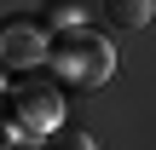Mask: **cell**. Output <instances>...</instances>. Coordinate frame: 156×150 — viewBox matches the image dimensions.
<instances>
[{
	"mask_svg": "<svg viewBox=\"0 0 156 150\" xmlns=\"http://www.w3.org/2000/svg\"><path fill=\"white\" fill-rule=\"evenodd\" d=\"M0 58L17 64V69L35 64V58H41V29H29V23H6V29H0Z\"/></svg>",
	"mask_w": 156,
	"mask_h": 150,
	"instance_id": "obj_1",
	"label": "cell"
},
{
	"mask_svg": "<svg viewBox=\"0 0 156 150\" xmlns=\"http://www.w3.org/2000/svg\"><path fill=\"white\" fill-rule=\"evenodd\" d=\"M156 0H104V23L110 29H145Z\"/></svg>",
	"mask_w": 156,
	"mask_h": 150,
	"instance_id": "obj_2",
	"label": "cell"
},
{
	"mask_svg": "<svg viewBox=\"0 0 156 150\" xmlns=\"http://www.w3.org/2000/svg\"><path fill=\"white\" fill-rule=\"evenodd\" d=\"M0 92H6V75H0Z\"/></svg>",
	"mask_w": 156,
	"mask_h": 150,
	"instance_id": "obj_3",
	"label": "cell"
}]
</instances>
